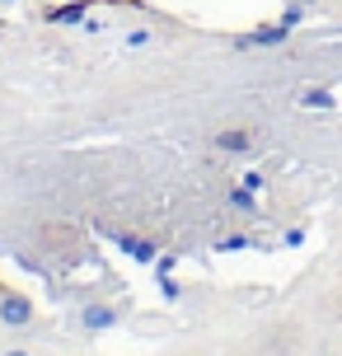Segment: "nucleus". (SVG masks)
<instances>
[{"label": "nucleus", "instance_id": "7ed1b4c3", "mask_svg": "<svg viewBox=\"0 0 342 356\" xmlns=\"http://www.w3.org/2000/svg\"><path fill=\"white\" fill-rule=\"evenodd\" d=\"M85 323H90V328H104V323H113V309L108 305H90V309H85Z\"/></svg>", "mask_w": 342, "mask_h": 356}, {"label": "nucleus", "instance_id": "39448f33", "mask_svg": "<svg viewBox=\"0 0 342 356\" xmlns=\"http://www.w3.org/2000/svg\"><path fill=\"white\" fill-rule=\"evenodd\" d=\"M5 356H33V352H28V347H10Z\"/></svg>", "mask_w": 342, "mask_h": 356}, {"label": "nucleus", "instance_id": "20e7f679", "mask_svg": "<svg viewBox=\"0 0 342 356\" xmlns=\"http://www.w3.org/2000/svg\"><path fill=\"white\" fill-rule=\"evenodd\" d=\"M220 145H225V150H244V145H249V136H244V131H225V136H220Z\"/></svg>", "mask_w": 342, "mask_h": 356}, {"label": "nucleus", "instance_id": "f03ea898", "mask_svg": "<svg viewBox=\"0 0 342 356\" xmlns=\"http://www.w3.org/2000/svg\"><path fill=\"white\" fill-rule=\"evenodd\" d=\"M42 239H47V249H71V239H75V230H61V225H47V230H42Z\"/></svg>", "mask_w": 342, "mask_h": 356}, {"label": "nucleus", "instance_id": "423d86ee", "mask_svg": "<svg viewBox=\"0 0 342 356\" xmlns=\"http://www.w3.org/2000/svg\"><path fill=\"white\" fill-rule=\"evenodd\" d=\"M0 300H5V282H0Z\"/></svg>", "mask_w": 342, "mask_h": 356}, {"label": "nucleus", "instance_id": "f257e3e1", "mask_svg": "<svg viewBox=\"0 0 342 356\" xmlns=\"http://www.w3.org/2000/svg\"><path fill=\"white\" fill-rule=\"evenodd\" d=\"M28 319H33V300H28V296H19V291H5V300H0V323L24 328Z\"/></svg>", "mask_w": 342, "mask_h": 356}]
</instances>
